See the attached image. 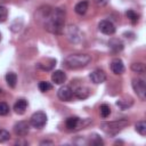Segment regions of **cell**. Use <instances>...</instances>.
Masks as SVG:
<instances>
[{
  "label": "cell",
  "instance_id": "obj_1",
  "mask_svg": "<svg viewBox=\"0 0 146 146\" xmlns=\"http://www.w3.org/2000/svg\"><path fill=\"white\" fill-rule=\"evenodd\" d=\"M44 29L52 34L64 33L65 25V10L62 8H51L43 19Z\"/></svg>",
  "mask_w": 146,
  "mask_h": 146
},
{
  "label": "cell",
  "instance_id": "obj_2",
  "mask_svg": "<svg viewBox=\"0 0 146 146\" xmlns=\"http://www.w3.org/2000/svg\"><path fill=\"white\" fill-rule=\"evenodd\" d=\"M91 60L90 55L88 54H72L65 57L64 65L70 70H76L87 66Z\"/></svg>",
  "mask_w": 146,
  "mask_h": 146
},
{
  "label": "cell",
  "instance_id": "obj_3",
  "mask_svg": "<svg viewBox=\"0 0 146 146\" xmlns=\"http://www.w3.org/2000/svg\"><path fill=\"white\" fill-rule=\"evenodd\" d=\"M129 124V121L125 119H121V120H116V121H111V122H103L100 124L102 130L111 136H114L116 133H119L123 128H125Z\"/></svg>",
  "mask_w": 146,
  "mask_h": 146
},
{
  "label": "cell",
  "instance_id": "obj_4",
  "mask_svg": "<svg viewBox=\"0 0 146 146\" xmlns=\"http://www.w3.org/2000/svg\"><path fill=\"white\" fill-rule=\"evenodd\" d=\"M47 121H48V119H47L46 113L42 111H38L32 114L30 124L35 129H42L47 124Z\"/></svg>",
  "mask_w": 146,
  "mask_h": 146
},
{
  "label": "cell",
  "instance_id": "obj_5",
  "mask_svg": "<svg viewBox=\"0 0 146 146\" xmlns=\"http://www.w3.org/2000/svg\"><path fill=\"white\" fill-rule=\"evenodd\" d=\"M132 89L133 91L137 94V96L140 98V100H145L146 99V86H145V81L143 79H133L131 82Z\"/></svg>",
  "mask_w": 146,
  "mask_h": 146
},
{
  "label": "cell",
  "instance_id": "obj_6",
  "mask_svg": "<svg viewBox=\"0 0 146 146\" xmlns=\"http://www.w3.org/2000/svg\"><path fill=\"white\" fill-rule=\"evenodd\" d=\"M90 121L89 120H81L78 116H71L65 121V125L68 130H79L86 127Z\"/></svg>",
  "mask_w": 146,
  "mask_h": 146
},
{
  "label": "cell",
  "instance_id": "obj_7",
  "mask_svg": "<svg viewBox=\"0 0 146 146\" xmlns=\"http://www.w3.org/2000/svg\"><path fill=\"white\" fill-rule=\"evenodd\" d=\"M66 35H67V39L71 42H74V43H78V42H80L82 40V33L75 25H70L67 27Z\"/></svg>",
  "mask_w": 146,
  "mask_h": 146
},
{
  "label": "cell",
  "instance_id": "obj_8",
  "mask_svg": "<svg viewBox=\"0 0 146 146\" xmlns=\"http://www.w3.org/2000/svg\"><path fill=\"white\" fill-rule=\"evenodd\" d=\"M98 29L102 33H104L106 35H112L115 33V25L111 21H107V19L100 21L98 24Z\"/></svg>",
  "mask_w": 146,
  "mask_h": 146
},
{
  "label": "cell",
  "instance_id": "obj_9",
  "mask_svg": "<svg viewBox=\"0 0 146 146\" xmlns=\"http://www.w3.org/2000/svg\"><path fill=\"white\" fill-rule=\"evenodd\" d=\"M14 131L18 137H25L30 131V123L27 121H18L14 125Z\"/></svg>",
  "mask_w": 146,
  "mask_h": 146
},
{
  "label": "cell",
  "instance_id": "obj_10",
  "mask_svg": "<svg viewBox=\"0 0 146 146\" xmlns=\"http://www.w3.org/2000/svg\"><path fill=\"white\" fill-rule=\"evenodd\" d=\"M89 78H90L91 82H94L95 84H99V83L105 82V80H106V73H105L103 70L97 68V70L92 71V72L89 74Z\"/></svg>",
  "mask_w": 146,
  "mask_h": 146
},
{
  "label": "cell",
  "instance_id": "obj_11",
  "mask_svg": "<svg viewBox=\"0 0 146 146\" xmlns=\"http://www.w3.org/2000/svg\"><path fill=\"white\" fill-rule=\"evenodd\" d=\"M57 96L60 100L63 102H70L72 98H73V91L70 87L67 86H64V87H60L57 91Z\"/></svg>",
  "mask_w": 146,
  "mask_h": 146
},
{
  "label": "cell",
  "instance_id": "obj_12",
  "mask_svg": "<svg viewBox=\"0 0 146 146\" xmlns=\"http://www.w3.org/2000/svg\"><path fill=\"white\" fill-rule=\"evenodd\" d=\"M111 71L114 74H122L124 72V64L120 58H115L111 62Z\"/></svg>",
  "mask_w": 146,
  "mask_h": 146
},
{
  "label": "cell",
  "instance_id": "obj_13",
  "mask_svg": "<svg viewBox=\"0 0 146 146\" xmlns=\"http://www.w3.org/2000/svg\"><path fill=\"white\" fill-rule=\"evenodd\" d=\"M73 91V96H75L78 99H86L89 97L90 95V91L87 87H83V86H80V87H76Z\"/></svg>",
  "mask_w": 146,
  "mask_h": 146
},
{
  "label": "cell",
  "instance_id": "obj_14",
  "mask_svg": "<svg viewBox=\"0 0 146 146\" xmlns=\"http://www.w3.org/2000/svg\"><path fill=\"white\" fill-rule=\"evenodd\" d=\"M108 47L111 48L112 51H114V52H120V51L123 50L124 44H123V42H122L120 39H117V38H112V39L108 41Z\"/></svg>",
  "mask_w": 146,
  "mask_h": 146
},
{
  "label": "cell",
  "instance_id": "obj_15",
  "mask_svg": "<svg viewBox=\"0 0 146 146\" xmlns=\"http://www.w3.org/2000/svg\"><path fill=\"white\" fill-rule=\"evenodd\" d=\"M51 80H52V82L56 83V84H63V83L66 81V74H65L62 70L54 71L52 74H51Z\"/></svg>",
  "mask_w": 146,
  "mask_h": 146
},
{
  "label": "cell",
  "instance_id": "obj_16",
  "mask_svg": "<svg viewBox=\"0 0 146 146\" xmlns=\"http://www.w3.org/2000/svg\"><path fill=\"white\" fill-rule=\"evenodd\" d=\"M26 108H27V102L25 99H18L14 104V111L17 114H24Z\"/></svg>",
  "mask_w": 146,
  "mask_h": 146
},
{
  "label": "cell",
  "instance_id": "obj_17",
  "mask_svg": "<svg viewBox=\"0 0 146 146\" xmlns=\"http://www.w3.org/2000/svg\"><path fill=\"white\" fill-rule=\"evenodd\" d=\"M132 104H133V100L130 97H124L116 100V106H119L121 110H128L129 107L132 106Z\"/></svg>",
  "mask_w": 146,
  "mask_h": 146
},
{
  "label": "cell",
  "instance_id": "obj_18",
  "mask_svg": "<svg viewBox=\"0 0 146 146\" xmlns=\"http://www.w3.org/2000/svg\"><path fill=\"white\" fill-rule=\"evenodd\" d=\"M87 10H88V1L87 0H82V1L78 2L74 7V11L78 15H84Z\"/></svg>",
  "mask_w": 146,
  "mask_h": 146
},
{
  "label": "cell",
  "instance_id": "obj_19",
  "mask_svg": "<svg viewBox=\"0 0 146 146\" xmlns=\"http://www.w3.org/2000/svg\"><path fill=\"white\" fill-rule=\"evenodd\" d=\"M6 82L10 88H15L16 83H17V75L13 72H9L6 74Z\"/></svg>",
  "mask_w": 146,
  "mask_h": 146
},
{
  "label": "cell",
  "instance_id": "obj_20",
  "mask_svg": "<svg viewBox=\"0 0 146 146\" xmlns=\"http://www.w3.org/2000/svg\"><path fill=\"white\" fill-rule=\"evenodd\" d=\"M55 65H56V60L55 59H50V63H46V64L38 63L36 64V67L40 68V70H42V71H50Z\"/></svg>",
  "mask_w": 146,
  "mask_h": 146
},
{
  "label": "cell",
  "instance_id": "obj_21",
  "mask_svg": "<svg viewBox=\"0 0 146 146\" xmlns=\"http://www.w3.org/2000/svg\"><path fill=\"white\" fill-rule=\"evenodd\" d=\"M131 70L137 74H143V73H145L146 68H145V65L143 63H132L131 64Z\"/></svg>",
  "mask_w": 146,
  "mask_h": 146
},
{
  "label": "cell",
  "instance_id": "obj_22",
  "mask_svg": "<svg viewBox=\"0 0 146 146\" xmlns=\"http://www.w3.org/2000/svg\"><path fill=\"white\" fill-rule=\"evenodd\" d=\"M136 131L140 135V136H145L146 135V122L145 121H139L136 123L135 125Z\"/></svg>",
  "mask_w": 146,
  "mask_h": 146
},
{
  "label": "cell",
  "instance_id": "obj_23",
  "mask_svg": "<svg viewBox=\"0 0 146 146\" xmlns=\"http://www.w3.org/2000/svg\"><path fill=\"white\" fill-rule=\"evenodd\" d=\"M125 16H127V18L132 23V24H136L137 22H138V14L136 13V11H133L132 9H129V10H127L125 11Z\"/></svg>",
  "mask_w": 146,
  "mask_h": 146
},
{
  "label": "cell",
  "instance_id": "obj_24",
  "mask_svg": "<svg viewBox=\"0 0 146 146\" xmlns=\"http://www.w3.org/2000/svg\"><path fill=\"white\" fill-rule=\"evenodd\" d=\"M99 113H100V116H102L103 119H106V117L110 116V114H111V108H110V106H108L107 104H103V105H100Z\"/></svg>",
  "mask_w": 146,
  "mask_h": 146
},
{
  "label": "cell",
  "instance_id": "obj_25",
  "mask_svg": "<svg viewBox=\"0 0 146 146\" xmlns=\"http://www.w3.org/2000/svg\"><path fill=\"white\" fill-rule=\"evenodd\" d=\"M38 87H39L40 91H42V92H46V91H49V90L52 89L51 83H49L47 81H40L39 84H38Z\"/></svg>",
  "mask_w": 146,
  "mask_h": 146
},
{
  "label": "cell",
  "instance_id": "obj_26",
  "mask_svg": "<svg viewBox=\"0 0 146 146\" xmlns=\"http://www.w3.org/2000/svg\"><path fill=\"white\" fill-rule=\"evenodd\" d=\"M7 17H8V9L5 6H0V23L6 22Z\"/></svg>",
  "mask_w": 146,
  "mask_h": 146
},
{
  "label": "cell",
  "instance_id": "obj_27",
  "mask_svg": "<svg viewBox=\"0 0 146 146\" xmlns=\"http://www.w3.org/2000/svg\"><path fill=\"white\" fill-rule=\"evenodd\" d=\"M9 113V106L5 102H0V116H5Z\"/></svg>",
  "mask_w": 146,
  "mask_h": 146
},
{
  "label": "cell",
  "instance_id": "obj_28",
  "mask_svg": "<svg viewBox=\"0 0 146 146\" xmlns=\"http://www.w3.org/2000/svg\"><path fill=\"white\" fill-rule=\"evenodd\" d=\"M9 139H10V133L5 129H0V143H5Z\"/></svg>",
  "mask_w": 146,
  "mask_h": 146
},
{
  "label": "cell",
  "instance_id": "obj_29",
  "mask_svg": "<svg viewBox=\"0 0 146 146\" xmlns=\"http://www.w3.org/2000/svg\"><path fill=\"white\" fill-rule=\"evenodd\" d=\"M91 137H92V138H90V144L91 145H103L104 144L102 138L98 135H92Z\"/></svg>",
  "mask_w": 146,
  "mask_h": 146
},
{
  "label": "cell",
  "instance_id": "obj_30",
  "mask_svg": "<svg viewBox=\"0 0 146 146\" xmlns=\"http://www.w3.org/2000/svg\"><path fill=\"white\" fill-rule=\"evenodd\" d=\"M95 2L98 7H104L108 3V0H95Z\"/></svg>",
  "mask_w": 146,
  "mask_h": 146
},
{
  "label": "cell",
  "instance_id": "obj_31",
  "mask_svg": "<svg viewBox=\"0 0 146 146\" xmlns=\"http://www.w3.org/2000/svg\"><path fill=\"white\" fill-rule=\"evenodd\" d=\"M51 144H52V141H50V140H42L40 143V145H51Z\"/></svg>",
  "mask_w": 146,
  "mask_h": 146
},
{
  "label": "cell",
  "instance_id": "obj_32",
  "mask_svg": "<svg viewBox=\"0 0 146 146\" xmlns=\"http://www.w3.org/2000/svg\"><path fill=\"white\" fill-rule=\"evenodd\" d=\"M1 91H2V90H1V89H0V94H1Z\"/></svg>",
  "mask_w": 146,
  "mask_h": 146
},
{
  "label": "cell",
  "instance_id": "obj_33",
  "mask_svg": "<svg viewBox=\"0 0 146 146\" xmlns=\"http://www.w3.org/2000/svg\"><path fill=\"white\" fill-rule=\"evenodd\" d=\"M0 40H1V34H0Z\"/></svg>",
  "mask_w": 146,
  "mask_h": 146
}]
</instances>
